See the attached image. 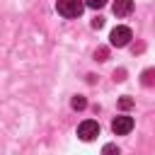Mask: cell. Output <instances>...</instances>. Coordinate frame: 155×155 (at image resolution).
<instances>
[{
  "label": "cell",
  "mask_w": 155,
  "mask_h": 155,
  "mask_svg": "<svg viewBox=\"0 0 155 155\" xmlns=\"http://www.w3.org/2000/svg\"><path fill=\"white\" fill-rule=\"evenodd\" d=\"M140 82H143L145 87L155 85V68H148V70H143V73H140Z\"/></svg>",
  "instance_id": "6"
},
{
  "label": "cell",
  "mask_w": 155,
  "mask_h": 155,
  "mask_svg": "<svg viewBox=\"0 0 155 155\" xmlns=\"http://www.w3.org/2000/svg\"><path fill=\"white\" fill-rule=\"evenodd\" d=\"M133 39V34H131V29L128 27H116V29H111V36H109V41H111V46H126L128 41Z\"/></svg>",
  "instance_id": "3"
},
{
  "label": "cell",
  "mask_w": 155,
  "mask_h": 155,
  "mask_svg": "<svg viewBox=\"0 0 155 155\" xmlns=\"http://www.w3.org/2000/svg\"><path fill=\"white\" fill-rule=\"evenodd\" d=\"M85 5H87V7H92V10H99V7H104V5H107V0H85Z\"/></svg>",
  "instance_id": "9"
},
{
  "label": "cell",
  "mask_w": 155,
  "mask_h": 155,
  "mask_svg": "<svg viewBox=\"0 0 155 155\" xmlns=\"http://www.w3.org/2000/svg\"><path fill=\"white\" fill-rule=\"evenodd\" d=\"M70 107H73L75 111H82V109L87 107V99H85L82 94H75V97H73V102H70Z\"/></svg>",
  "instance_id": "7"
},
{
  "label": "cell",
  "mask_w": 155,
  "mask_h": 155,
  "mask_svg": "<svg viewBox=\"0 0 155 155\" xmlns=\"http://www.w3.org/2000/svg\"><path fill=\"white\" fill-rule=\"evenodd\" d=\"M56 10H58V15L73 19V17H80V15H82L85 0H58V2H56Z\"/></svg>",
  "instance_id": "1"
},
{
  "label": "cell",
  "mask_w": 155,
  "mask_h": 155,
  "mask_svg": "<svg viewBox=\"0 0 155 155\" xmlns=\"http://www.w3.org/2000/svg\"><path fill=\"white\" fill-rule=\"evenodd\" d=\"M97 136H99V124H97V121L87 119V121H82V124L78 126V138H80V140H94Z\"/></svg>",
  "instance_id": "2"
},
{
  "label": "cell",
  "mask_w": 155,
  "mask_h": 155,
  "mask_svg": "<svg viewBox=\"0 0 155 155\" xmlns=\"http://www.w3.org/2000/svg\"><path fill=\"white\" fill-rule=\"evenodd\" d=\"M102 155H119V148H116L114 143H107V145L102 148Z\"/></svg>",
  "instance_id": "8"
},
{
  "label": "cell",
  "mask_w": 155,
  "mask_h": 155,
  "mask_svg": "<svg viewBox=\"0 0 155 155\" xmlns=\"http://www.w3.org/2000/svg\"><path fill=\"white\" fill-rule=\"evenodd\" d=\"M131 128H133V119L126 116V114H121V116H116L111 121V131L116 136H126V133H131Z\"/></svg>",
  "instance_id": "4"
},
{
  "label": "cell",
  "mask_w": 155,
  "mask_h": 155,
  "mask_svg": "<svg viewBox=\"0 0 155 155\" xmlns=\"http://www.w3.org/2000/svg\"><path fill=\"white\" fill-rule=\"evenodd\" d=\"M133 12V0H116L114 2V15L116 17H128Z\"/></svg>",
  "instance_id": "5"
},
{
  "label": "cell",
  "mask_w": 155,
  "mask_h": 155,
  "mask_svg": "<svg viewBox=\"0 0 155 155\" xmlns=\"http://www.w3.org/2000/svg\"><path fill=\"white\" fill-rule=\"evenodd\" d=\"M92 27H94V29H102V27H104V19H102V17L92 19Z\"/></svg>",
  "instance_id": "12"
},
{
  "label": "cell",
  "mask_w": 155,
  "mask_h": 155,
  "mask_svg": "<svg viewBox=\"0 0 155 155\" xmlns=\"http://www.w3.org/2000/svg\"><path fill=\"white\" fill-rule=\"evenodd\" d=\"M119 107H121V109H131V107H133V99H131V97H121V99H119Z\"/></svg>",
  "instance_id": "11"
},
{
  "label": "cell",
  "mask_w": 155,
  "mask_h": 155,
  "mask_svg": "<svg viewBox=\"0 0 155 155\" xmlns=\"http://www.w3.org/2000/svg\"><path fill=\"white\" fill-rule=\"evenodd\" d=\"M107 56H109V48H104V46L94 51V58H97V61H107Z\"/></svg>",
  "instance_id": "10"
}]
</instances>
